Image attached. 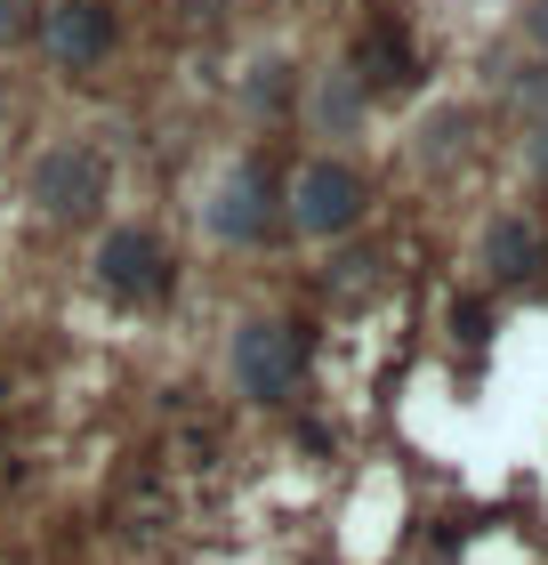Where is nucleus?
<instances>
[{"label":"nucleus","mask_w":548,"mask_h":565,"mask_svg":"<svg viewBox=\"0 0 548 565\" xmlns=\"http://www.w3.org/2000/svg\"><path fill=\"white\" fill-rule=\"evenodd\" d=\"M492 267H501V275L533 267V235H525V226H501V235H492Z\"/></svg>","instance_id":"obj_7"},{"label":"nucleus","mask_w":548,"mask_h":565,"mask_svg":"<svg viewBox=\"0 0 548 565\" xmlns=\"http://www.w3.org/2000/svg\"><path fill=\"white\" fill-rule=\"evenodd\" d=\"M355 202H363V186H355L347 170H331V162L299 178V226H315V235L347 226V218H355Z\"/></svg>","instance_id":"obj_1"},{"label":"nucleus","mask_w":548,"mask_h":565,"mask_svg":"<svg viewBox=\"0 0 548 565\" xmlns=\"http://www.w3.org/2000/svg\"><path fill=\"white\" fill-rule=\"evenodd\" d=\"M218 235H258V178L218 194Z\"/></svg>","instance_id":"obj_6"},{"label":"nucleus","mask_w":548,"mask_h":565,"mask_svg":"<svg viewBox=\"0 0 548 565\" xmlns=\"http://www.w3.org/2000/svg\"><path fill=\"white\" fill-rule=\"evenodd\" d=\"M153 267H162L153 235H114V243H106V259H97V275H106L114 291H153V282H162Z\"/></svg>","instance_id":"obj_2"},{"label":"nucleus","mask_w":548,"mask_h":565,"mask_svg":"<svg viewBox=\"0 0 548 565\" xmlns=\"http://www.w3.org/2000/svg\"><path fill=\"white\" fill-rule=\"evenodd\" d=\"M533 33H540V41H548V0H540V9H533Z\"/></svg>","instance_id":"obj_8"},{"label":"nucleus","mask_w":548,"mask_h":565,"mask_svg":"<svg viewBox=\"0 0 548 565\" xmlns=\"http://www.w3.org/2000/svg\"><path fill=\"white\" fill-rule=\"evenodd\" d=\"M291 364H299V355L282 348V340H267V323H258L250 340H243V372H250V388H258V396H275L282 380H291Z\"/></svg>","instance_id":"obj_4"},{"label":"nucleus","mask_w":548,"mask_h":565,"mask_svg":"<svg viewBox=\"0 0 548 565\" xmlns=\"http://www.w3.org/2000/svg\"><path fill=\"white\" fill-rule=\"evenodd\" d=\"M106 33H114V24H106V9H89V0H73V9L57 17V49H65V57H97Z\"/></svg>","instance_id":"obj_5"},{"label":"nucleus","mask_w":548,"mask_h":565,"mask_svg":"<svg viewBox=\"0 0 548 565\" xmlns=\"http://www.w3.org/2000/svg\"><path fill=\"white\" fill-rule=\"evenodd\" d=\"M33 194L49 202V211H89V194H97V170L89 162H73V153H49V162H41V178H33Z\"/></svg>","instance_id":"obj_3"}]
</instances>
